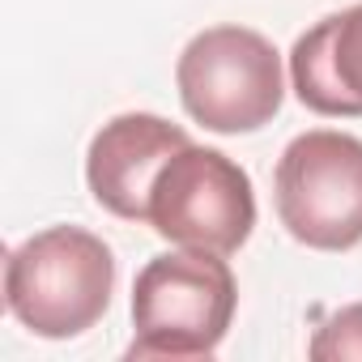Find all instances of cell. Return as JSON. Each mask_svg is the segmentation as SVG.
Here are the masks:
<instances>
[{
    "label": "cell",
    "mask_w": 362,
    "mask_h": 362,
    "mask_svg": "<svg viewBox=\"0 0 362 362\" xmlns=\"http://www.w3.org/2000/svg\"><path fill=\"white\" fill-rule=\"evenodd\" d=\"M235 307L239 286L218 252H162L132 281L128 358H209L230 332Z\"/></svg>",
    "instance_id": "1"
},
{
    "label": "cell",
    "mask_w": 362,
    "mask_h": 362,
    "mask_svg": "<svg viewBox=\"0 0 362 362\" xmlns=\"http://www.w3.org/2000/svg\"><path fill=\"white\" fill-rule=\"evenodd\" d=\"M115 290L111 247L81 226H47L9 252L5 303L22 328L47 341H69L94 328Z\"/></svg>",
    "instance_id": "2"
},
{
    "label": "cell",
    "mask_w": 362,
    "mask_h": 362,
    "mask_svg": "<svg viewBox=\"0 0 362 362\" xmlns=\"http://www.w3.org/2000/svg\"><path fill=\"white\" fill-rule=\"evenodd\" d=\"M184 111L222 136L260 132L286 103V73L277 47L247 26L201 30L175 64Z\"/></svg>",
    "instance_id": "3"
},
{
    "label": "cell",
    "mask_w": 362,
    "mask_h": 362,
    "mask_svg": "<svg viewBox=\"0 0 362 362\" xmlns=\"http://www.w3.org/2000/svg\"><path fill=\"white\" fill-rule=\"evenodd\" d=\"M273 201L286 235L311 252L362 243V141L337 128L298 132L273 170Z\"/></svg>",
    "instance_id": "4"
},
{
    "label": "cell",
    "mask_w": 362,
    "mask_h": 362,
    "mask_svg": "<svg viewBox=\"0 0 362 362\" xmlns=\"http://www.w3.org/2000/svg\"><path fill=\"white\" fill-rule=\"evenodd\" d=\"M145 222L175 247L230 256L252 239L256 192L247 170L209 145H184L149 188Z\"/></svg>",
    "instance_id": "5"
},
{
    "label": "cell",
    "mask_w": 362,
    "mask_h": 362,
    "mask_svg": "<svg viewBox=\"0 0 362 362\" xmlns=\"http://www.w3.org/2000/svg\"><path fill=\"white\" fill-rule=\"evenodd\" d=\"M184 145H188V132L162 115H149V111L115 115L111 124L94 132L90 153H86L90 197L124 222H145L149 188L158 170Z\"/></svg>",
    "instance_id": "6"
},
{
    "label": "cell",
    "mask_w": 362,
    "mask_h": 362,
    "mask_svg": "<svg viewBox=\"0 0 362 362\" xmlns=\"http://www.w3.org/2000/svg\"><path fill=\"white\" fill-rule=\"evenodd\" d=\"M290 81L298 103L315 115H362V0L298 35L290 52Z\"/></svg>",
    "instance_id": "7"
},
{
    "label": "cell",
    "mask_w": 362,
    "mask_h": 362,
    "mask_svg": "<svg viewBox=\"0 0 362 362\" xmlns=\"http://www.w3.org/2000/svg\"><path fill=\"white\" fill-rule=\"evenodd\" d=\"M307 354L315 362H362V303H349L337 315H328L315 328Z\"/></svg>",
    "instance_id": "8"
}]
</instances>
